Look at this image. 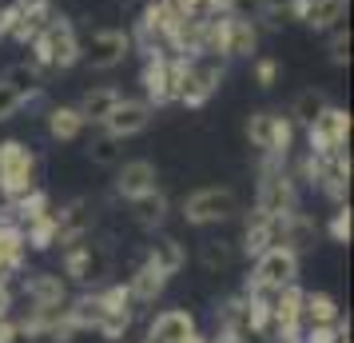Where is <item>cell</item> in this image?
<instances>
[{"label": "cell", "instance_id": "6da1fadb", "mask_svg": "<svg viewBox=\"0 0 354 343\" xmlns=\"http://www.w3.org/2000/svg\"><path fill=\"white\" fill-rule=\"evenodd\" d=\"M80 40L72 17H48V24L28 40V64L40 72H68L80 64Z\"/></svg>", "mask_w": 354, "mask_h": 343}, {"label": "cell", "instance_id": "7a4b0ae2", "mask_svg": "<svg viewBox=\"0 0 354 343\" xmlns=\"http://www.w3.org/2000/svg\"><path fill=\"white\" fill-rule=\"evenodd\" d=\"M36 172L40 160L24 140H0V200H20L24 192L40 188Z\"/></svg>", "mask_w": 354, "mask_h": 343}, {"label": "cell", "instance_id": "3957f363", "mask_svg": "<svg viewBox=\"0 0 354 343\" xmlns=\"http://www.w3.org/2000/svg\"><path fill=\"white\" fill-rule=\"evenodd\" d=\"M255 208H259V212H267V216H274V220H283L287 212H295V208H299V184L290 180L287 160H274V156H267V160H263Z\"/></svg>", "mask_w": 354, "mask_h": 343}, {"label": "cell", "instance_id": "277c9868", "mask_svg": "<svg viewBox=\"0 0 354 343\" xmlns=\"http://www.w3.org/2000/svg\"><path fill=\"white\" fill-rule=\"evenodd\" d=\"M183 220L192 228H211V224H227L239 216V196L231 188H195L192 196H183L179 204Z\"/></svg>", "mask_w": 354, "mask_h": 343}, {"label": "cell", "instance_id": "5b68a950", "mask_svg": "<svg viewBox=\"0 0 354 343\" xmlns=\"http://www.w3.org/2000/svg\"><path fill=\"white\" fill-rule=\"evenodd\" d=\"M60 260H64V276L72 283H96L104 272H108V252L100 244H92V231L84 236H72V240H60Z\"/></svg>", "mask_w": 354, "mask_h": 343}, {"label": "cell", "instance_id": "8992f818", "mask_svg": "<svg viewBox=\"0 0 354 343\" xmlns=\"http://www.w3.org/2000/svg\"><path fill=\"white\" fill-rule=\"evenodd\" d=\"M247 140L274 160H290L295 148V120L283 112H251L247 116Z\"/></svg>", "mask_w": 354, "mask_h": 343}, {"label": "cell", "instance_id": "52a82bcc", "mask_svg": "<svg viewBox=\"0 0 354 343\" xmlns=\"http://www.w3.org/2000/svg\"><path fill=\"white\" fill-rule=\"evenodd\" d=\"M223 76H227V60H215V56H192L187 76H183L179 88H176V104H183V108H203V104L219 92Z\"/></svg>", "mask_w": 354, "mask_h": 343}, {"label": "cell", "instance_id": "ba28073f", "mask_svg": "<svg viewBox=\"0 0 354 343\" xmlns=\"http://www.w3.org/2000/svg\"><path fill=\"white\" fill-rule=\"evenodd\" d=\"M299 260L303 256H295L287 244H271L263 256H255V272L247 279V288H255V292H279L287 283H299Z\"/></svg>", "mask_w": 354, "mask_h": 343}, {"label": "cell", "instance_id": "9c48e42d", "mask_svg": "<svg viewBox=\"0 0 354 343\" xmlns=\"http://www.w3.org/2000/svg\"><path fill=\"white\" fill-rule=\"evenodd\" d=\"M306 152L310 156H330V152H346L351 144V112L338 108V104H326L322 116L306 128Z\"/></svg>", "mask_w": 354, "mask_h": 343}, {"label": "cell", "instance_id": "30bf717a", "mask_svg": "<svg viewBox=\"0 0 354 343\" xmlns=\"http://www.w3.org/2000/svg\"><path fill=\"white\" fill-rule=\"evenodd\" d=\"M131 56V33L124 28H100L88 40H80V60L96 72H112Z\"/></svg>", "mask_w": 354, "mask_h": 343}, {"label": "cell", "instance_id": "8fae6325", "mask_svg": "<svg viewBox=\"0 0 354 343\" xmlns=\"http://www.w3.org/2000/svg\"><path fill=\"white\" fill-rule=\"evenodd\" d=\"M287 20H299L315 33H330L346 20V0H287Z\"/></svg>", "mask_w": 354, "mask_h": 343}, {"label": "cell", "instance_id": "7c38bea8", "mask_svg": "<svg viewBox=\"0 0 354 343\" xmlns=\"http://www.w3.org/2000/svg\"><path fill=\"white\" fill-rule=\"evenodd\" d=\"M151 116H156V108H151L144 96H136V100L124 96L112 112H108V120H104L100 128L112 132V136H120V140H128V136H136V132H144L147 124H151Z\"/></svg>", "mask_w": 354, "mask_h": 343}, {"label": "cell", "instance_id": "4fadbf2b", "mask_svg": "<svg viewBox=\"0 0 354 343\" xmlns=\"http://www.w3.org/2000/svg\"><path fill=\"white\" fill-rule=\"evenodd\" d=\"M259 52V24L247 12L223 17V56L227 60H247Z\"/></svg>", "mask_w": 354, "mask_h": 343}, {"label": "cell", "instance_id": "5bb4252c", "mask_svg": "<svg viewBox=\"0 0 354 343\" xmlns=\"http://www.w3.org/2000/svg\"><path fill=\"white\" fill-rule=\"evenodd\" d=\"M167 279H171V276L163 272L160 263L151 260V256H144V260H140V267H136V272L128 276L131 304H136V308H147V304H156V299L163 295V288H167Z\"/></svg>", "mask_w": 354, "mask_h": 343}, {"label": "cell", "instance_id": "9a60e30c", "mask_svg": "<svg viewBox=\"0 0 354 343\" xmlns=\"http://www.w3.org/2000/svg\"><path fill=\"white\" fill-rule=\"evenodd\" d=\"M315 240H319V224H315V216L303 212V208H295L279 220V244H287L295 256H306V252H315Z\"/></svg>", "mask_w": 354, "mask_h": 343}, {"label": "cell", "instance_id": "2e32d148", "mask_svg": "<svg viewBox=\"0 0 354 343\" xmlns=\"http://www.w3.org/2000/svg\"><path fill=\"white\" fill-rule=\"evenodd\" d=\"M192 331H199L192 311L187 308H167L147 324V335L140 343H179V340H187Z\"/></svg>", "mask_w": 354, "mask_h": 343}, {"label": "cell", "instance_id": "e0dca14e", "mask_svg": "<svg viewBox=\"0 0 354 343\" xmlns=\"http://www.w3.org/2000/svg\"><path fill=\"white\" fill-rule=\"evenodd\" d=\"M271 244H279V220H274V216H267V212H259V208H251L247 224H243L239 252L247 256V260H255V256H263Z\"/></svg>", "mask_w": 354, "mask_h": 343}, {"label": "cell", "instance_id": "ac0fdd59", "mask_svg": "<svg viewBox=\"0 0 354 343\" xmlns=\"http://www.w3.org/2000/svg\"><path fill=\"white\" fill-rule=\"evenodd\" d=\"M24 299L32 308H60L68 304V283L60 272H28L24 276Z\"/></svg>", "mask_w": 354, "mask_h": 343}, {"label": "cell", "instance_id": "d6986e66", "mask_svg": "<svg viewBox=\"0 0 354 343\" xmlns=\"http://www.w3.org/2000/svg\"><path fill=\"white\" fill-rule=\"evenodd\" d=\"M24 256H28L24 228L17 220H0V279L20 276L24 272Z\"/></svg>", "mask_w": 354, "mask_h": 343}, {"label": "cell", "instance_id": "ffe728a7", "mask_svg": "<svg viewBox=\"0 0 354 343\" xmlns=\"http://www.w3.org/2000/svg\"><path fill=\"white\" fill-rule=\"evenodd\" d=\"M156 180H160V172H156V164L151 160H128L124 168H120V176H115V196L131 204L136 196L151 192Z\"/></svg>", "mask_w": 354, "mask_h": 343}, {"label": "cell", "instance_id": "44dd1931", "mask_svg": "<svg viewBox=\"0 0 354 343\" xmlns=\"http://www.w3.org/2000/svg\"><path fill=\"white\" fill-rule=\"evenodd\" d=\"M84 128H88V120L80 116L76 104H56V108H48V136L56 144H76L84 136Z\"/></svg>", "mask_w": 354, "mask_h": 343}, {"label": "cell", "instance_id": "7402d4cb", "mask_svg": "<svg viewBox=\"0 0 354 343\" xmlns=\"http://www.w3.org/2000/svg\"><path fill=\"white\" fill-rule=\"evenodd\" d=\"M167 196L160 192V184L151 188V192H144V196H136L131 200V220L140 224L144 231H160L163 228V220H167Z\"/></svg>", "mask_w": 354, "mask_h": 343}, {"label": "cell", "instance_id": "603a6c76", "mask_svg": "<svg viewBox=\"0 0 354 343\" xmlns=\"http://www.w3.org/2000/svg\"><path fill=\"white\" fill-rule=\"evenodd\" d=\"M120 100H124V92H120V88H112V84H100V88H88V92H84L76 108H80V116L88 120V124H104V120H108V112H112Z\"/></svg>", "mask_w": 354, "mask_h": 343}, {"label": "cell", "instance_id": "cb8c5ba5", "mask_svg": "<svg viewBox=\"0 0 354 343\" xmlns=\"http://www.w3.org/2000/svg\"><path fill=\"white\" fill-rule=\"evenodd\" d=\"M56 224H60V240H72V236H84L92 231V200H72L56 212Z\"/></svg>", "mask_w": 354, "mask_h": 343}, {"label": "cell", "instance_id": "d4e9b609", "mask_svg": "<svg viewBox=\"0 0 354 343\" xmlns=\"http://www.w3.org/2000/svg\"><path fill=\"white\" fill-rule=\"evenodd\" d=\"M24 244L28 252H52L60 244V224H56V212H44L40 220L24 224Z\"/></svg>", "mask_w": 354, "mask_h": 343}, {"label": "cell", "instance_id": "484cf974", "mask_svg": "<svg viewBox=\"0 0 354 343\" xmlns=\"http://www.w3.org/2000/svg\"><path fill=\"white\" fill-rule=\"evenodd\" d=\"M342 308L335 304V295L326 292H306L303 295V324H338Z\"/></svg>", "mask_w": 354, "mask_h": 343}, {"label": "cell", "instance_id": "4316f807", "mask_svg": "<svg viewBox=\"0 0 354 343\" xmlns=\"http://www.w3.org/2000/svg\"><path fill=\"white\" fill-rule=\"evenodd\" d=\"M147 256L160 263L167 276H179V272L187 267V252H183V244H179L176 236H160V240L151 244V252H147Z\"/></svg>", "mask_w": 354, "mask_h": 343}, {"label": "cell", "instance_id": "83f0119b", "mask_svg": "<svg viewBox=\"0 0 354 343\" xmlns=\"http://www.w3.org/2000/svg\"><path fill=\"white\" fill-rule=\"evenodd\" d=\"M330 100L322 96V92H315V88H306V92H299L295 96V104H290V120H295V128L303 124V128H310L315 120L322 116V108H326Z\"/></svg>", "mask_w": 354, "mask_h": 343}, {"label": "cell", "instance_id": "f1b7e54d", "mask_svg": "<svg viewBox=\"0 0 354 343\" xmlns=\"http://www.w3.org/2000/svg\"><path fill=\"white\" fill-rule=\"evenodd\" d=\"M88 156H92V164H100V168H112V164L124 160V140L112 136V132H100L96 140L88 144Z\"/></svg>", "mask_w": 354, "mask_h": 343}, {"label": "cell", "instance_id": "f546056e", "mask_svg": "<svg viewBox=\"0 0 354 343\" xmlns=\"http://www.w3.org/2000/svg\"><path fill=\"white\" fill-rule=\"evenodd\" d=\"M4 80L17 88L24 100H36L40 96V68H32V64H17V68H8L4 72Z\"/></svg>", "mask_w": 354, "mask_h": 343}, {"label": "cell", "instance_id": "4dcf8cb0", "mask_svg": "<svg viewBox=\"0 0 354 343\" xmlns=\"http://www.w3.org/2000/svg\"><path fill=\"white\" fill-rule=\"evenodd\" d=\"M351 335V319L338 324H306L303 327V343H342Z\"/></svg>", "mask_w": 354, "mask_h": 343}, {"label": "cell", "instance_id": "1f68e13d", "mask_svg": "<svg viewBox=\"0 0 354 343\" xmlns=\"http://www.w3.org/2000/svg\"><path fill=\"white\" fill-rule=\"evenodd\" d=\"M231 260H235L231 244H219V240H207V244H203V252H199V263L207 267L211 276H215V272H227V267H231Z\"/></svg>", "mask_w": 354, "mask_h": 343}, {"label": "cell", "instance_id": "d6a6232c", "mask_svg": "<svg viewBox=\"0 0 354 343\" xmlns=\"http://www.w3.org/2000/svg\"><path fill=\"white\" fill-rule=\"evenodd\" d=\"M326 231H330V240H335V244H351V231H354L351 204H338L335 212H330V224H326Z\"/></svg>", "mask_w": 354, "mask_h": 343}, {"label": "cell", "instance_id": "836d02e7", "mask_svg": "<svg viewBox=\"0 0 354 343\" xmlns=\"http://www.w3.org/2000/svg\"><path fill=\"white\" fill-rule=\"evenodd\" d=\"M326 49H330V64H346V60H351V33H346V24H335V28H330V44H326Z\"/></svg>", "mask_w": 354, "mask_h": 343}, {"label": "cell", "instance_id": "e575fe53", "mask_svg": "<svg viewBox=\"0 0 354 343\" xmlns=\"http://www.w3.org/2000/svg\"><path fill=\"white\" fill-rule=\"evenodd\" d=\"M24 104H28V100H24V96L17 92V88H12V84L0 76V124H4V120H12V116H17L20 108H24Z\"/></svg>", "mask_w": 354, "mask_h": 343}, {"label": "cell", "instance_id": "d590c367", "mask_svg": "<svg viewBox=\"0 0 354 343\" xmlns=\"http://www.w3.org/2000/svg\"><path fill=\"white\" fill-rule=\"evenodd\" d=\"M251 0H203L199 17H231V12H247Z\"/></svg>", "mask_w": 354, "mask_h": 343}, {"label": "cell", "instance_id": "8d00e7d4", "mask_svg": "<svg viewBox=\"0 0 354 343\" xmlns=\"http://www.w3.org/2000/svg\"><path fill=\"white\" fill-rule=\"evenodd\" d=\"M274 80H279V60L259 56V60H255V84H259V88H274Z\"/></svg>", "mask_w": 354, "mask_h": 343}, {"label": "cell", "instance_id": "74e56055", "mask_svg": "<svg viewBox=\"0 0 354 343\" xmlns=\"http://www.w3.org/2000/svg\"><path fill=\"white\" fill-rule=\"evenodd\" d=\"M20 17H24V12H20L17 4H4V8H0V40H12V36H17Z\"/></svg>", "mask_w": 354, "mask_h": 343}, {"label": "cell", "instance_id": "f35d334b", "mask_svg": "<svg viewBox=\"0 0 354 343\" xmlns=\"http://www.w3.org/2000/svg\"><path fill=\"white\" fill-rule=\"evenodd\" d=\"M20 331H17V319L12 315H0V343H17Z\"/></svg>", "mask_w": 354, "mask_h": 343}, {"label": "cell", "instance_id": "ab89813d", "mask_svg": "<svg viewBox=\"0 0 354 343\" xmlns=\"http://www.w3.org/2000/svg\"><path fill=\"white\" fill-rule=\"evenodd\" d=\"M171 8H176L179 17H199L203 12V0H171Z\"/></svg>", "mask_w": 354, "mask_h": 343}, {"label": "cell", "instance_id": "60d3db41", "mask_svg": "<svg viewBox=\"0 0 354 343\" xmlns=\"http://www.w3.org/2000/svg\"><path fill=\"white\" fill-rule=\"evenodd\" d=\"M0 315H12V283L0 279Z\"/></svg>", "mask_w": 354, "mask_h": 343}, {"label": "cell", "instance_id": "b9f144b4", "mask_svg": "<svg viewBox=\"0 0 354 343\" xmlns=\"http://www.w3.org/2000/svg\"><path fill=\"white\" fill-rule=\"evenodd\" d=\"M20 12H40V8H52V0H12Z\"/></svg>", "mask_w": 354, "mask_h": 343}, {"label": "cell", "instance_id": "7bdbcfd3", "mask_svg": "<svg viewBox=\"0 0 354 343\" xmlns=\"http://www.w3.org/2000/svg\"><path fill=\"white\" fill-rule=\"evenodd\" d=\"M179 343H211V340H207V335H199V331H192L187 340H179Z\"/></svg>", "mask_w": 354, "mask_h": 343}]
</instances>
